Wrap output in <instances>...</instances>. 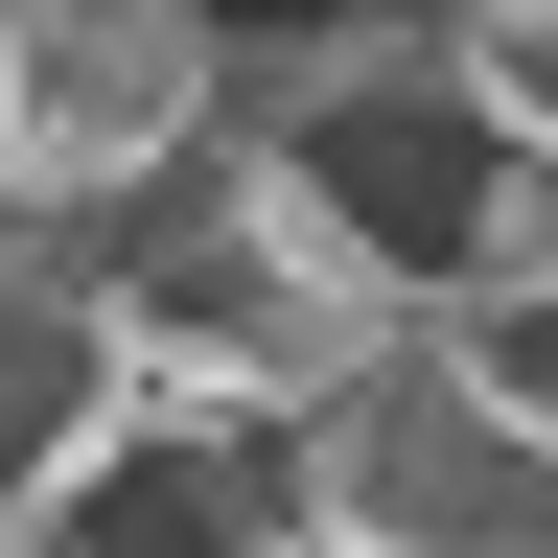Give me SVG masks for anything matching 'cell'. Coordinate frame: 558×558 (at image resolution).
<instances>
[{"mask_svg": "<svg viewBox=\"0 0 558 558\" xmlns=\"http://www.w3.org/2000/svg\"><path fill=\"white\" fill-rule=\"evenodd\" d=\"M70 256H94V303H117V349H140L163 418H303V396H349V373L418 326L396 279L279 186V140H186V163L117 186Z\"/></svg>", "mask_w": 558, "mask_h": 558, "instance_id": "6da1fadb", "label": "cell"}, {"mask_svg": "<svg viewBox=\"0 0 558 558\" xmlns=\"http://www.w3.org/2000/svg\"><path fill=\"white\" fill-rule=\"evenodd\" d=\"M233 140H279V186L326 209L349 256L396 279L418 326L488 279V209H512V117L465 94V47H442V0H418L396 47H349L326 94H279V117H233Z\"/></svg>", "mask_w": 558, "mask_h": 558, "instance_id": "7a4b0ae2", "label": "cell"}, {"mask_svg": "<svg viewBox=\"0 0 558 558\" xmlns=\"http://www.w3.org/2000/svg\"><path fill=\"white\" fill-rule=\"evenodd\" d=\"M303 535L326 558H558V442L442 326H396L349 396H303Z\"/></svg>", "mask_w": 558, "mask_h": 558, "instance_id": "3957f363", "label": "cell"}, {"mask_svg": "<svg viewBox=\"0 0 558 558\" xmlns=\"http://www.w3.org/2000/svg\"><path fill=\"white\" fill-rule=\"evenodd\" d=\"M186 140H233L209 0H0V163H24L70 233H94L117 186H163Z\"/></svg>", "mask_w": 558, "mask_h": 558, "instance_id": "277c9868", "label": "cell"}, {"mask_svg": "<svg viewBox=\"0 0 558 558\" xmlns=\"http://www.w3.org/2000/svg\"><path fill=\"white\" fill-rule=\"evenodd\" d=\"M24 535L47 558H279V535H303V418H163V396H140Z\"/></svg>", "mask_w": 558, "mask_h": 558, "instance_id": "5b68a950", "label": "cell"}, {"mask_svg": "<svg viewBox=\"0 0 558 558\" xmlns=\"http://www.w3.org/2000/svg\"><path fill=\"white\" fill-rule=\"evenodd\" d=\"M140 418V349H117V303H94V256H0V512H47L70 465H94Z\"/></svg>", "mask_w": 558, "mask_h": 558, "instance_id": "8992f818", "label": "cell"}, {"mask_svg": "<svg viewBox=\"0 0 558 558\" xmlns=\"http://www.w3.org/2000/svg\"><path fill=\"white\" fill-rule=\"evenodd\" d=\"M442 349H465V373L558 442V279H465V303H442Z\"/></svg>", "mask_w": 558, "mask_h": 558, "instance_id": "52a82bcc", "label": "cell"}, {"mask_svg": "<svg viewBox=\"0 0 558 558\" xmlns=\"http://www.w3.org/2000/svg\"><path fill=\"white\" fill-rule=\"evenodd\" d=\"M442 47H465V94L512 140H558V0H442Z\"/></svg>", "mask_w": 558, "mask_h": 558, "instance_id": "ba28073f", "label": "cell"}, {"mask_svg": "<svg viewBox=\"0 0 558 558\" xmlns=\"http://www.w3.org/2000/svg\"><path fill=\"white\" fill-rule=\"evenodd\" d=\"M0 558H47V535H24V512H0Z\"/></svg>", "mask_w": 558, "mask_h": 558, "instance_id": "9c48e42d", "label": "cell"}]
</instances>
